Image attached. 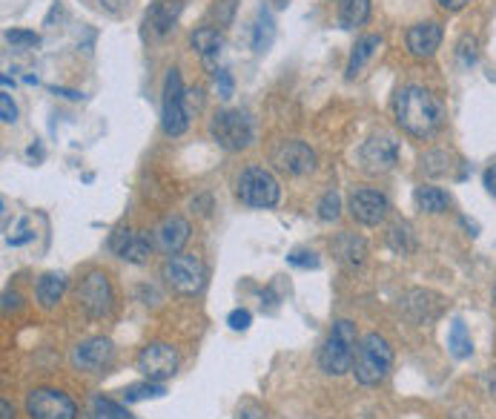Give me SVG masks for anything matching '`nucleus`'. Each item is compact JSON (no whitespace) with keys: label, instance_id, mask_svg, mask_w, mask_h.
<instances>
[{"label":"nucleus","instance_id":"44","mask_svg":"<svg viewBox=\"0 0 496 419\" xmlns=\"http://www.w3.org/2000/svg\"><path fill=\"white\" fill-rule=\"evenodd\" d=\"M43 153H40V147H29V158H32V161H35V158H40Z\"/></svg>","mask_w":496,"mask_h":419},{"label":"nucleus","instance_id":"38","mask_svg":"<svg viewBox=\"0 0 496 419\" xmlns=\"http://www.w3.org/2000/svg\"><path fill=\"white\" fill-rule=\"evenodd\" d=\"M483 184H485V190L496 198V164H491L485 170V176H483Z\"/></svg>","mask_w":496,"mask_h":419},{"label":"nucleus","instance_id":"8","mask_svg":"<svg viewBox=\"0 0 496 419\" xmlns=\"http://www.w3.org/2000/svg\"><path fill=\"white\" fill-rule=\"evenodd\" d=\"M75 299L81 310L90 316V319H104V316H109L112 310V282L104 270H90L86 276L81 279L78 291H75Z\"/></svg>","mask_w":496,"mask_h":419},{"label":"nucleus","instance_id":"9","mask_svg":"<svg viewBox=\"0 0 496 419\" xmlns=\"http://www.w3.org/2000/svg\"><path fill=\"white\" fill-rule=\"evenodd\" d=\"M29 419H78V406L57 388H35L26 394Z\"/></svg>","mask_w":496,"mask_h":419},{"label":"nucleus","instance_id":"11","mask_svg":"<svg viewBox=\"0 0 496 419\" xmlns=\"http://www.w3.org/2000/svg\"><path fill=\"white\" fill-rule=\"evenodd\" d=\"M135 365L144 373V380L164 382V380L175 377V371H178V351L167 342H150L141 348Z\"/></svg>","mask_w":496,"mask_h":419},{"label":"nucleus","instance_id":"46","mask_svg":"<svg viewBox=\"0 0 496 419\" xmlns=\"http://www.w3.org/2000/svg\"><path fill=\"white\" fill-rule=\"evenodd\" d=\"M493 305H496V287H493Z\"/></svg>","mask_w":496,"mask_h":419},{"label":"nucleus","instance_id":"24","mask_svg":"<svg viewBox=\"0 0 496 419\" xmlns=\"http://www.w3.org/2000/svg\"><path fill=\"white\" fill-rule=\"evenodd\" d=\"M370 18V0H339V26L356 29Z\"/></svg>","mask_w":496,"mask_h":419},{"label":"nucleus","instance_id":"2","mask_svg":"<svg viewBox=\"0 0 496 419\" xmlns=\"http://www.w3.org/2000/svg\"><path fill=\"white\" fill-rule=\"evenodd\" d=\"M359 342L361 339L356 334V325L347 319H339L330 327L322 348H318V368H322L327 377H344L347 371H353Z\"/></svg>","mask_w":496,"mask_h":419},{"label":"nucleus","instance_id":"7","mask_svg":"<svg viewBox=\"0 0 496 419\" xmlns=\"http://www.w3.org/2000/svg\"><path fill=\"white\" fill-rule=\"evenodd\" d=\"M189 127L187 92L178 69H170L164 78V98H161V129L167 135H184Z\"/></svg>","mask_w":496,"mask_h":419},{"label":"nucleus","instance_id":"33","mask_svg":"<svg viewBox=\"0 0 496 419\" xmlns=\"http://www.w3.org/2000/svg\"><path fill=\"white\" fill-rule=\"evenodd\" d=\"M6 43H12L14 49H32L40 43L38 32H26V29H9L6 32Z\"/></svg>","mask_w":496,"mask_h":419},{"label":"nucleus","instance_id":"14","mask_svg":"<svg viewBox=\"0 0 496 419\" xmlns=\"http://www.w3.org/2000/svg\"><path fill=\"white\" fill-rule=\"evenodd\" d=\"M390 213V201L385 193L379 190H356L353 196H350V215L364 224V227H376L382 224L387 219Z\"/></svg>","mask_w":496,"mask_h":419},{"label":"nucleus","instance_id":"26","mask_svg":"<svg viewBox=\"0 0 496 419\" xmlns=\"http://www.w3.org/2000/svg\"><path fill=\"white\" fill-rule=\"evenodd\" d=\"M175 18H178V6L175 4H152L147 12V26H152L155 35H167Z\"/></svg>","mask_w":496,"mask_h":419},{"label":"nucleus","instance_id":"32","mask_svg":"<svg viewBox=\"0 0 496 419\" xmlns=\"http://www.w3.org/2000/svg\"><path fill=\"white\" fill-rule=\"evenodd\" d=\"M6 244H12V248H23V244H29L35 239V230H32V222L29 219H21L18 224H14V230H6Z\"/></svg>","mask_w":496,"mask_h":419},{"label":"nucleus","instance_id":"4","mask_svg":"<svg viewBox=\"0 0 496 419\" xmlns=\"http://www.w3.org/2000/svg\"><path fill=\"white\" fill-rule=\"evenodd\" d=\"M253 118L244 109H222L210 118V138L227 153H241L253 144Z\"/></svg>","mask_w":496,"mask_h":419},{"label":"nucleus","instance_id":"3","mask_svg":"<svg viewBox=\"0 0 496 419\" xmlns=\"http://www.w3.org/2000/svg\"><path fill=\"white\" fill-rule=\"evenodd\" d=\"M390 368H393L390 342L379 334H368L359 342V351H356V362H353L356 382L364 388H376L387 380Z\"/></svg>","mask_w":496,"mask_h":419},{"label":"nucleus","instance_id":"15","mask_svg":"<svg viewBox=\"0 0 496 419\" xmlns=\"http://www.w3.org/2000/svg\"><path fill=\"white\" fill-rule=\"evenodd\" d=\"M189 233H193V227H189L184 215H167V219L152 230L155 248L167 256H178L184 250V244L189 241Z\"/></svg>","mask_w":496,"mask_h":419},{"label":"nucleus","instance_id":"30","mask_svg":"<svg viewBox=\"0 0 496 419\" xmlns=\"http://www.w3.org/2000/svg\"><path fill=\"white\" fill-rule=\"evenodd\" d=\"M316 215H318V219H322V222H335V219H339V215H342V198H339V193H325L322 196V201H318V207H316Z\"/></svg>","mask_w":496,"mask_h":419},{"label":"nucleus","instance_id":"13","mask_svg":"<svg viewBox=\"0 0 496 419\" xmlns=\"http://www.w3.org/2000/svg\"><path fill=\"white\" fill-rule=\"evenodd\" d=\"M273 164H275V170L287 172V176H308V172L316 170V153L310 150V144L293 138V141H284L275 147Z\"/></svg>","mask_w":496,"mask_h":419},{"label":"nucleus","instance_id":"6","mask_svg":"<svg viewBox=\"0 0 496 419\" xmlns=\"http://www.w3.org/2000/svg\"><path fill=\"white\" fill-rule=\"evenodd\" d=\"M161 276L167 287L178 296H196L207 284V267L196 256H170L164 262Z\"/></svg>","mask_w":496,"mask_h":419},{"label":"nucleus","instance_id":"34","mask_svg":"<svg viewBox=\"0 0 496 419\" xmlns=\"http://www.w3.org/2000/svg\"><path fill=\"white\" fill-rule=\"evenodd\" d=\"M287 262L293 267H301V270H316L318 265H322V258H318L313 250H293L287 256Z\"/></svg>","mask_w":496,"mask_h":419},{"label":"nucleus","instance_id":"12","mask_svg":"<svg viewBox=\"0 0 496 419\" xmlns=\"http://www.w3.org/2000/svg\"><path fill=\"white\" fill-rule=\"evenodd\" d=\"M72 368L81 373H104L115 362V345L107 336L83 339L72 348Z\"/></svg>","mask_w":496,"mask_h":419},{"label":"nucleus","instance_id":"21","mask_svg":"<svg viewBox=\"0 0 496 419\" xmlns=\"http://www.w3.org/2000/svg\"><path fill=\"white\" fill-rule=\"evenodd\" d=\"M189 43H193V49L213 66V57H215L218 52H222L224 38H222V32H218L215 26H201V29H196V32H193Z\"/></svg>","mask_w":496,"mask_h":419},{"label":"nucleus","instance_id":"19","mask_svg":"<svg viewBox=\"0 0 496 419\" xmlns=\"http://www.w3.org/2000/svg\"><path fill=\"white\" fill-rule=\"evenodd\" d=\"M275 40V21L267 9H258L256 21H253V29H250V47L256 55H265Z\"/></svg>","mask_w":496,"mask_h":419},{"label":"nucleus","instance_id":"37","mask_svg":"<svg viewBox=\"0 0 496 419\" xmlns=\"http://www.w3.org/2000/svg\"><path fill=\"white\" fill-rule=\"evenodd\" d=\"M250 322H253V316H250V310H244V308H236L227 316V325L232 330H247V327H250Z\"/></svg>","mask_w":496,"mask_h":419},{"label":"nucleus","instance_id":"20","mask_svg":"<svg viewBox=\"0 0 496 419\" xmlns=\"http://www.w3.org/2000/svg\"><path fill=\"white\" fill-rule=\"evenodd\" d=\"M382 47V38L379 35H364V38H359L356 40V47H353V52H350V61H347V78L353 81L359 72H361V66L370 61V57L376 55V49Z\"/></svg>","mask_w":496,"mask_h":419},{"label":"nucleus","instance_id":"43","mask_svg":"<svg viewBox=\"0 0 496 419\" xmlns=\"http://www.w3.org/2000/svg\"><path fill=\"white\" fill-rule=\"evenodd\" d=\"M0 411H4V419H14V408L9 406V399L0 402Z\"/></svg>","mask_w":496,"mask_h":419},{"label":"nucleus","instance_id":"17","mask_svg":"<svg viewBox=\"0 0 496 419\" xmlns=\"http://www.w3.org/2000/svg\"><path fill=\"white\" fill-rule=\"evenodd\" d=\"M330 250L344 267H361L368 258V241L356 233H339L330 241Z\"/></svg>","mask_w":496,"mask_h":419},{"label":"nucleus","instance_id":"10","mask_svg":"<svg viewBox=\"0 0 496 419\" xmlns=\"http://www.w3.org/2000/svg\"><path fill=\"white\" fill-rule=\"evenodd\" d=\"M399 164V141L393 135H373L359 147V167L368 176H385Z\"/></svg>","mask_w":496,"mask_h":419},{"label":"nucleus","instance_id":"18","mask_svg":"<svg viewBox=\"0 0 496 419\" xmlns=\"http://www.w3.org/2000/svg\"><path fill=\"white\" fill-rule=\"evenodd\" d=\"M64 293H66V276L64 273H43V276L38 279V284H35V299H38V305L43 310L55 308L57 301L64 299Z\"/></svg>","mask_w":496,"mask_h":419},{"label":"nucleus","instance_id":"41","mask_svg":"<svg viewBox=\"0 0 496 419\" xmlns=\"http://www.w3.org/2000/svg\"><path fill=\"white\" fill-rule=\"evenodd\" d=\"M436 4H439L442 9H448V12H459V9H465L468 0H436Z\"/></svg>","mask_w":496,"mask_h":419},{"label":"nucleus","instance_id":"31","mask_svg":"<svg viewBox=\"0 0 496 419\" xmlns=\"http://www.w3.org/2000/svg\"><path fill=\"white\" fill-rule=\"evenodd\" d=\"M476 57H479V40L474 35H465L459 40V47H457V61L462 69H471L476 64Z\"/></svg>","mask_w":496,"mask_h":419},{"label":"nucleus","instance_id":"42","mask_svg":"<svg viewBox=\"0 0 496 419\" xmlns=\"http://www.w3.org/2000/svg\"><path fill=\"white\" fill-rule=\"evenodd\" d=\"M52 92H55V95H64V98H69V100H81V98H83L81 92H75V90H64V86H52Z\"/></svg>","mask_w":496,"mask_h":419},{"label":"nucleus","instance_id":"39","mask_svg":"<svg viewBox=\"0 0 496 419\" xmlns=\"http://www.w3.org/2000/svg\"><path fill=\"white\" fill-rule=\"evenodd\" d=\"M232 419H265V416H261V411L256 406H241Z\"/></svg>","mask_w":496,"mask_h":419},{"label":"nucleus","instance_id":"5","mask_svg":"<svg viewBox=\"0 0 496 419\" xmlns=\"http://www.w3.org/2000/svg\"><path fill=\"white\" fill-rule=\"evenodd\" d=\"M236 193L241 198V205L256 207V210H270L279 205L282 198V187L275 181V176L265 167H247L239 176Z\"/></svg>","mask_w":496,"mask_h":419},{"label":"nucleus","instance_id":"16","mask_svg":"<svg viewBox=\"0 0 496 419\" xmlns=\"http://www.w3.org/2000/svg\"><path fill=\"white\" fill-rule=\"evenodd\" d=\"M407 52L419 61H425V57H433L436 49L442 47V26L436 21H425V23H416L407 29Z\"/></svg>","mask_w":496,"mask_h":419},{"label":"nucleus","instance_id":"22","mask_svg":"<svg viewBox=\"0 0 496 419\" xmlns=\"http://www.w3.org/2000/svg\"><path fill=\"white\" fill-rule=\"evenodd\" d=\"M413 201H416V207L422 213H445L450 207V196L445 190H439V187H431V184H422L416 187V193H413Z\"/></svg>","mask_w":496,"mask_h":419},{"label":"nucleus","instance_id":"29","mask_svg":"<svg viewBox=\"0 0 496 419\" xmlns=\"http://www.w3.org/2000/svg\"><path fill=\"white\" fill-rule=\"evenodd\" d=\"M167 394V388L164 382H141V385H129L126 391H124V402H144V399H158V397H164Z\"/></svg>","mask_w":496,"mask_h":419},{"label":"nucleus","instance_id":"23","mask_svg":"<svg viewBox=\"0 0 496 419\" xmlns=\"http://www.w3.org/2000/svg\"><path fill=\"white\" fill-rule=\"evenodd\" d=\"M83 419H133L121 402L107 399V397H92L90 406L83 411Z\"/></svg>","mask_w":496,"mask_h":419},{"label":"nucleus","instance_id":"1","mask_svg":"<svg viewBox=\"0 0 496 419\" xmlns=\"http://www.w3.org/2000/svg\"><path fill=\"white\" fill-rule=\"evenodd\" d=\"M393 115L396 124L413 138H431L433 133H439L445 124V107L425 86H402L393 98Z\"/></svg>","mask_w":496,"mask_h":419},{"label":"nucleus","instance_id":"25","mask_svg":"<svg viewBox=\"0 0 496 419\" xmlns=\"http://www.w3.org/2000/svg\"><path fill=\"white\" fill-rule=\"evenodd\" d=\"M448 348L457 359H468L474 354V339L468 334V327H465L462 319H454L450 322V330H448Z\"/></svg>","mask_w":496,"mask_h":419},{"label":"nucleus","instance_id":"45","mask_svg":"<svg viewBox=\"0 0 496 419\" xmlns=\"http://www.w3.org/2000/svg\"><path fill=\"white\" fill-rule=\"evenodd\" d=\"M270 4H273V6H279V9H284V6L290 4V0H270Z\"/></svg>","mask_w":496,"mask_h":419},{"label":"nucleus","instance_id":"40","mask_svg":"<svg viewBox=\"0 0 496 419\" xmlns=\"http://www.w3.org/2000/svg\"><path fill=\"white\" fill-rule=\"evenodd\" d=\"M21 308V293H12V291H6L4 293V313H9V310H18Z\"/></svg>","mask_w":496,"mask_h":419},{"label":"nucleus","instance_id":"35","mask_svg":"<svg viewBox=\"0 0 496 419\" xmlns=\"http://www.w3.org/2000/svg\"><path fill=\"white\" fill-rule=\"evenodd\" d=\"M215 86H218V95H222L224 100H230L232 92H236V81H232L227 69H215Z\"/></svg>","mask_w":496,"mask_h":419},{"label":"nucleus","instance_id":"27","mask_svg":"<svg viewBox=\"0 0 496 419\" xmlns=\"http://www.w3.org/2000/svg\"><path fill=\"white\" fill-rule=\"evenodd\" d=\"M387 244H390V250L399 253V256L413 253L416 241H413V230H411V224H407V222L390 224V230H387Z\"/></svg>","mask_w":496,"mask_h":419},{"label":"nucleus","instance_id":"36","mask_svg":"<svg viewBox=\"0 0 496 419\" xmlns=\"http://www.w3.org/2000/svg\"><path fill=\"white\" fill-rule=\"evenodd\" d=\"M0 121H4V124H14V121H18V107H14V100H12L9 92L0 95Z\"/></svg>","mask_w":496,"mask_h":419},{"label":"nucleus","instance_id":"28","mask_svg":"<svg viewBox=\"0 0 496 419\" xmlns=\"http://www.w3.org/2000/svg\"><path fill=\"white\" fill-rule=\"evenodd\" d=\"M150 250H152V241L150 236H144V233H133V239L126 241V248L121 250L118 258H124V262L129 265H144L150 258Z\"/></svg>","mask_w":496,"mask_h":419}]
</instances>
